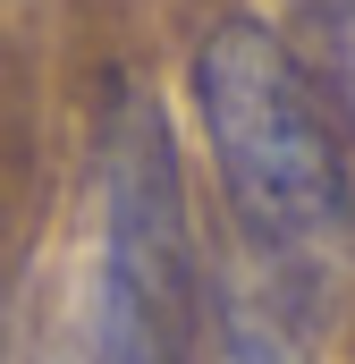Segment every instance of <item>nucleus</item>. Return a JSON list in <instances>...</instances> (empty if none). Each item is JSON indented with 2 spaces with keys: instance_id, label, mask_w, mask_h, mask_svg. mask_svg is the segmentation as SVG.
I'll return each instance as SVG.
<instances>
[{
  "instance_id": "nucleus-1",
  "label": "nucleus",
  "mask_w": 355,
  "mask_h": 364,
  "mask_svg": "<svg viewBox=\"0 0 355 364\" xmlns=\"http://www.w3.org/2000/svg\"><path fill=\"white\" fill-rule=\"evenodd\" d=\"M195 110L220 161L237 255L279 279L305 314L355 288V170L339 110L305 77L288 34L263 17H220L195 43Z\"/></svg>"
},
{
  "instance_id": "nucleus-2",
  "label": "nucleus",
  "mask_w": 355,
  "mask_h": 364,
  "mask_svg": "<svg viewBox=\"0 0 355 364\" xmlns=\"http://www.w3.org/2000/svg\"><path fill=\"white\" fill-rule=\"evenodd\" d=\"M203 331V246L186 220L170 119L153 93H119L102 136V246L85 272L68 364H186Z\"/></svg>"
},
{
  "instance_id": "nucleus-3",
  "label": "nucleus",
  "mask_w": 355,
  "mask_h": 364,
  "mask_svg": "<svg viewBox=\"0 0 355 364\" xmlns=\"http://www.w3.org/2000/svg\"><path fill=\"white\" fill-rule=\"evenodd\" d=\"M305 322L313 314L279 279H263L246 255L203 263V339H212V364H313Z\"/></svg>"
},
{
  "instance_id": "nucleus-4",
  "label": "nucleus",
  "mask_w": 355,
  "mask_h": 364,
  "mask_svg": "<svg viewBox=\"0 0 355 364\" xmlns=\"http://www.w3.org/2000/svg\"><path fill=\"white\" fill-rule=\"evenodd\" d=\"M288 26H296L288 51L305 60L322 102L355 127V0H288Z\"/></svg>"
}]
</instances>
